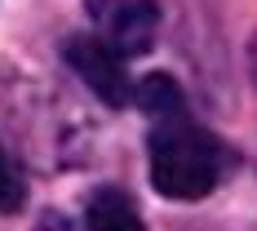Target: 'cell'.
<instances>
[{
    "instance_id": "obj_2",
    "label": "cell",
    "mask_w": 257,
    "mask_h": 231,
    "mask_svg": "<svg viewBox=\"0 0 257 231\" xmlns=\"http://www.w3.org/2000/svg\"><path fill=\"white\" fill-rule=\"evenodd\" d=\"M67 62H71V71H76L106 107H128L133 98V85H128V71L124 62L115 58V53L106 49L98 36H76V40H67Z\"/></svg>"
},
{
    "instance_id": "obj_7",
    "label": "cell",
    "mask_w": 257,
    "mask_h": 231,
    "mask_svg": "<svg viewBox=\"0 0 257 231\" xmlns=\"http://www.w3.org/2000/svg\"><path fill=\"white\" fill-rule=\"evenodd\" d=\"M40 231H67V222L58 227V213H49V218H45V227H40Z\"/></svg>"
},
{
    "instance_id": "obj_3",
    "label": "cell",
    "mask_w": 257,
    "mask_h": 231,
    "mask_svg": "<svg viewBox=\"0 0 257 231\" xmlns=\"http://www.w3.org/2000/svg\"><path fill=\"white\" fill-rule=\"evenodd\" d=\"M155 27H160V9L155 0H115L106 14V49L115 58L128 53H147L155 45Z\"/></svg>"
},
{
    "instance_id": "obj_5",
    "label": "cell",
    "mask_w": 257,
    "mask_h": 231,
    "mask_svg": "<svg viewBox=\"0 0 257 231\" xmlns=\"http://www.w3.org/2000/svg\"><path fill=\"white\" fill-rule=\"evenodd\" d=\"M138 107H142L147 116H164V120L182 116V89H178V80L164 76V71H151V76L138 85Z\"/></svg>"
},
{
    "instance_id": "obj_4",
    "label": "cell",
    "mask_w": 257,
    "mask_h": 231,
    "mask_svg": "<svg viewBox=\"0 0 257 231\" xmlns=\"http://www.w3.org/2000/svg\"><path fill=\"white\" fill-rule=\"evenodd\" d=\"M84 227L89 231H147L142 227V213L133 205V196L120 191V187H102V191L89 196Z\"/></svg>"
},
{
    "instance_id": "obj_6",
    "label": "cell",
    "mask_w": 257,
    "mask_h": 231,
    "mask_svg": "<svg viewBox=\"0 0 257 231\" xmlns=\"http://www.w3.org/2000/svg\"><path fill=\"white\" fill-rule=\"evenodd\" d=\"M27 200V191H23V182L14 178V165H9V156L0 151V213H18Z\"/></svg>"
},
{
    "instance_id": "obj_1",
    "label": "cell",
    "mask_w": 257,
    "mask_h": 231,
    "mask_svg": "<svg viewBox=\"0 0 257 231\" xmlns=\"http://www.w3.org/2000/svg\"><path fill=\"white\" fill-rule=\"evenodd\" d=\"M226 165H231L226 147L208 129L191 125L182 116L164 120L151 133V182L169 200H200V196H208L222 182Z\"/></svg>"
}]
</instances>
